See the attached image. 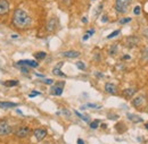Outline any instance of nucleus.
<instances>
[{
    "label": "nucleus",
    "mask_w": 148,
    "mask_h": 144,
    "mask_svg": "<svg viewBox=\"0 0 148 144\" xmlns=\"http://www.w3.org/2000/svg\"><path fill=\"white\" fill-rule=\"evenodd\" d=\"M31 23H32V19L24 9H21V8L15 9L13 15V24L17 29H21V30L26 29L31 25Z\"/></svg>",
    "instance_id": "obj_1"
},
{
    "label": "nucleus",
    "mask_w": 148,
    "mask_h": 144,
    "mask_svg": "<svg viewBox=\"0 0 148 144\" xmlns=\"http://www.w3.org/2000/svg\"><path fill=\"white\" fill-rule=\"evenodd\" d=\"M132 0H115V10L120 14L127 13Z\"/></svg>",
    "instance_id": "obj_2"
},
{
    "label": "nucleus",
    "mask_w": 148,
    "mask_h": 144,
    "mask_svg": "<svg viewBox=\"0 0 148 144\" xmlns=\"http://www.w3.org/2000/svg\"><path fill=\"white\" fill-rule=\"evenodd\" d=\"M12 132L13 128L6 120H0V136H7Z\"/></svg>",
    "instance_id": "obj_3"
},
{
    "label": "nucleus",
    "mask_w": 148,
    "mask_h": 144,
    "mask_svg": "<svg viewBox=\"0 0 148 144\" xmlns=\"http://www.w3.org/2000/svg\"><path fill=\"white\" fill-rule=\"evenodd\" d=\"M30 134V128L26 126H23V127H19L18 129L16 130V136L18 139H25Z\"/></svg>",
    "instance_id": "obj_4"
},
{
    "label": "nucleus",
    "mask_w": 148,
    "mask_h": 144,
    "mask_svg": "<svg viewBox=\"0 0 148 144\" xmlns=\"http://www.w3.org/2000/svg\"><path fill=\"white\" fill-rule=\"evenodd\" d=\"M63 88H64V82H58L55 86L51 88L50 93H51L53 95H62V93H63Z\"/></svg>",
    "instance_id": "obj_5"
},
{
    "label": "nucleus",
    "mask_w": 148,
    "mask_h": 144,
    "mask_svg": "<svg viewBox=\"0 0 148 144\" xmlns=\"http://www.w3.org/2000/svg\"><path fill=\"white\" fill-rule=\"evenodd\" d=\"M9 13V2L8 0H0V15H7Z\"/></svg>",
    "instance_id": "obj_6"
},
{
    "label": "nucleus",
    "mask_w": 148,
    "mask_h": 144,
    "mask_svg": "<svg viewBox=\"0 0 148 144\" xmlns=\"http://www.w3.org/2000/svg\"><path fill=\"white\" fill-rule=\"evenodd\" d=\"M17 65H19V66H29L31 68H37L39 66L38 61H36V60H21L17 62Z\"/></svg>",
    "instance_id": "obj_7"
},
{
    "label": "nucleus",
    "mask_w": 148,
    "mask_h": 144,
    "mask_svg": "<svg viewBox=\"0 0 148 144\" xmlns=\"http://www.w3.org/2000/svg\"><path fill=\"white\" fill-rule=\"evenodd\" d=\"M57 25H58V20L56 18H50L47 23V31L48 32H54L57 29Z\"/></svg>",
    "instance_id": "obj_8"
},
{
    "label": "nucleus",
    "mask_w": 148,
    "mask_h": 144,
    "mask_svg": "<svg viewBox=\"0 0 148 144\" xmlns=\"http://www.w3.org/2000/svg\"><path fill=\"white\" fill-rule=\"evenodd\" d=\"M34 136H36L38 141H42L47 136V130L43 129V128H37L34 130Z\"/></svg>",
    "instance_id": "obj_9"
},
{
    "label": "nucleus",
    "mask_w": 148,
    "mask_h": 144,
    "mask_svg": "<svg viewBox=\"0 0 148 144\" xmlns=\"http://www.w3.org/2000/svg\"><path fill=\"white\" fill-rule=\"evenodd\" d=\"M144 101H145V96H144V95H138L137 98L133 99L132 106H133L134 108H140V107L144 105Z\"/></svg>",
    "instance_id": "obj_10"
},
{
    "label": "nucleus",
    "mask_w": 148,
    "mask_h": 144,
    "mask_svg": "<svg viewBox=\"0 0 148 144\" xmlns=\"http://www.w3.org/2000/svg\"><path fill=\"white\" fill-rule=\"evenodd\" d=\"M105 91L107 93H110V94H116L117 88H116V85L114 83H106L105 84Z\"/></svg>",
    "instance_id": "obj_11"
},
{
    "label": "nucleus",
    "mask_w": 148,
    "mask_h": 144,
    "mask_svg": "<svg viewBox=\"0 0 148 144\" xmlns=\"http://www.w3.org/2000/svg\"><path fill=\"white\" fill-rule=\"evenodd\" d=\"M63 57H66V58H76L80 56L79 51H75V50H70V51H65L62 54Z\"/></svg>",
    "instance_id": "obj_12"
},
{
    "label": "nucleus",
    "mask_w": 148,
    "mask_h": 144,
    "mask_svg": "<svg viewBox=\"0 0 148 144\" xmlns=\"http://www.w3.org/2000/svg\"><path fill=\"white\" fill-rule=\"evenodd\" d=\"M63 66V62H59L57 66H56L55 68L53 69V74H55V75H57V76H62V77H65L66 75L64 74V73L60 71V67Z\"/></svg>",
    "instance_id": "obj_13"
},
{
    "label": "nucleus",
    "mask_w": 148,
    "mask_h": 144,
    "mask_svg": "<svg viewBox=\"0 0 148 144\" xmlns=\"http://www.w3.org/2000/svg\"><path fill=\"white\" fill-rule=\"evenodd\" d=\"M136 89L134 88H129V89H125V90L123 91V94H124V96L125 98H131L134 93H136Z\"/></svg>",
    "instance_id": "obj_14"
},
{
    "label": "nucleus",
    "mask_w": 148,
    "mask_h": 144,
    "mask_svg": "<svg viewBox=\"0 0 148 144\" xmlns=\"http://www.w3.org/2000/svg\"><path fill=\"white\" fill-rule=\"evenodd\" d=\"M17 105L13 102H0V108H15Z\"/></svg>",
    "instance_id": "obj_15"
},
{
    "label": "nucleus",
    "mask_w": 148,
    "mask_h": 144,
    "mask_svg": "<svg viewBox=\"0 0 148 144\" xmlns=\"http://www.w3.org/2000/svg\"><path fill=\"white\" fill-rule=\"evenodd\" d=\"M5 86H8V88H10V86H16V85H18V81H6V82H3L2 83Z\"/></svg>",
    "instance_id": "obj_16"
},
{
    "label": "nucleus",
    "mask_w": 148,
    "mask_h": 144,
    "mask_svg": "<svg viewBox=\"0 0 148 144\" xmlns=\"http://www.w3.org/2000/svg\"><path fill=\"white\" fill-rule=\"evenodd\" d=\"M128 118H129L130 120L134 122V123H141V122H143V119H141L140 117L136 116V115H128Z\"/></svg>",
    "instance_id": "obj_17"
},
{
    "label": "nucleus",
    "mask_w": 148,
    "mask_h": 144,
    "mask_svg": "<svg viewBox=\"0 0 148 144\" xmlns=\"http://www.w3.org/2000/svg\"><path fill=\"white\" fill-rule=\"evenodd\" d=\"M46 56H47V54H46V52H43V51L34 54V57H36V59H38V60H43V59L46 58Z\"/></svg>",
    "instance_id": "obj_18"
},
{
    "label": "nucleus",
    "mask_w": 148,
    "mask_h": 144,
    "mask_svg": "<svg viewBox=\"0 0 148 144\" xmlns=\"http://www.w3.org/2000/svg\"><path fill=\"white\" fill-rule=\"evenodd\" d=\"M74 112H75V115H76L77 117H80V118H81L82 120H84V122H87V123H89V118H88L87 116H83L82 113H80V112H79V111H76V110H75Z\"/></svg>",
    "instance_id": "obj_19"
},
{
    "label": "nucleus",
    "mask_w": 148,
    "mask_h": 144,
    "mask_svg": "<svg viewBox=\"0 0 148 144\" xmlns=\"http://www.w3.org/2000/svg\"><path fill=\"white\" fill-rule=\"evenodd\" d=\"M76 67H77L79 69H81V71H86V69H87V66H86L82 61H77V62H76Z\"/></svg>",
    "instance_id": "obj_20"
},
{
    "label": "nucleus",
    "mask_w": 148,
    "mask_h": 144,
    "mask_svg": "<svg viewBox=\"0 0 148 144\" xmlns=\"http://www.w3.org/2000/svg\"><path fill=\"white\" fill-rule=\"evenodd\" d=\"M98 125H99V120H95L92 123H90V128L96 129V128H98Z\"/></svg>",
    "instance_id": "obj_21"
},
{
    "label": "nucleus",
    "mask_w": 148,
    "mask_h": 144,
    "mask_svg": "<svg viewBox=\"0 0 148 144\" xmlns=\"http://www.w3.org/2000/svg\"><path fill=\"white\" fill-rule=\"evenodd\" d=\"M119 34H120V30H117V31H114V32H112L111 34L107 36V39H113V37L117 36Z\"/></svg>",
    "instance_id": "obj_22"
},
{
    "label": "nucleus",
    "mask_w": 148,
    "mask_h": 144,
    "mask_svg": "<svg viewBox=\"0 0 148 144\" xmlns=\"http://www.w3.org/2000/svg\"><path fill=\"white\" fill-rule=\"evenodd\" d=\"M117 52V46H112L111 50H110V54L114 56V54Z\"/></svg>",
    "instance_id": "obj_23"
},
{
    "label": "nucleus",
    "mask_w": 148,
    "mask_h": 144,
    "mask_svg": "<svg viewBox=\"0 0 148 144\" xmlns=\"http://www.w3.org/2000/svg\"><path fill=\"white\" fill-rule=\"evenodd\" d=\"M129 22H131V18L130 17H125V18H122L119 23L120 24H127V23H129Z\"/></svg>",
    "instance_id": "obj_24"
},
{
    "label": "nucleus",
    "mask_w": 148,
    "mask_h": 144,
    "mask_svg": "<svg viewBox=\"0 0 148 144\" xmlns=\"http://www.w3.org/2000/svg\"><path fill=\"white\" fill-rule=\"evenodd\" d=\"M133 14H134V15H139V14H140V7H139V6H136V7H134Z\"/></svg>",
    "instance_id": "obj_25"
},
{
    "label": "nucleus",
    "mask_w": 148,
    "mask_h": 144,
    "mask_svg": "<svg viewBox=\"0 0 148 144\" xmlns=\"http://www.w3.org/2000/svg\"><path fill=\"white\" fill-rule=\"evenodd\" d=\"M37 95H40V92L33 91V93H30V94H29V98H34V96H37Z\"/></svg>",
    "instance_id": "obj_26"
},
{
    "label": "nucleus",
    "mask_w": 148,
    "mask_h": 144,
    "mask_svg": "<svg viewBox=\"0 0 148 144\" xmlns=\"http://www.w3.org/2000/svg\"><path fill=\"white\" fill-rule=\"evenodd\" d=\"M21 72L24 73V74H27L29 73V68L25 67V66H21Z\"/></svg>",
    "instance_id": "obj_27"
},
{
    "label": "nucleus",
    "mask_w": 148,
    "mask_h": 144,
    "mask_svg": "<svg viewBox=\"0 0 148 144\" xmlns=\"http://www.w3.org/2000/svg\"><path fill=\"white\" fill-rule=\"evenodd\" d=\"M43 83H45V84H47V85H50V84H53V83H54V81H53V79H45V81H43Z\"/></svg>",
    "instance_id": "obj_28"
},
{
    "label": "nucleus",
    "mask_w": 148,
    "mask_h": 144,
    "mask_svg": "<svg viewBox=\"0 0 148 144\" xmlns=\"http://www.w3.org/2000/svg\"><path fill=\"white\" fill-rule=\"evenodd\" d=\"M87 107L89 108H100V106H97V105H92V103H88Z\"/></svg>",
    "instance_id": "obj_29"
},
{
    "label": "nucleus",
    "mask_w": 148,
    "mask_h": 144,
    "mask_svg": "<svg viewBox=\"0 0 148 144\" xmlns=\"http://www.w3.org/2000/svg\"><path fill=\"white\" fill-rule=\"evenodd\" d=\"M143 33H144V35L146 36V37H148V27H146V29L144 30V32H143Z\"/></svg>",
    "instance_id": "obj_30"
},
{
    "label": "nucleus",
    "mask_w": 148,
    "mask_h": 144,
    "mask_svg": "<svg viewBox=\"0 0 148 144\" xmlns=\"http://www.w3.org/2000/svg\"><path fill=\"white\" fill-rule=\"evenodd\" d=\"M107 20H108L107 16H106V15H104V16H103V19H101V22H103V23H106Z\"/></svg>",
    "instance_id": "obj_31"
},
{
    "label": "nucleus",
    "mask_w": 148,
    "mask_h": 144,
    "mask_svg": "<svg viewBox=\"0 0 148 144\" xmlns=\"http://www.w3.org/2000/svg\"><path fill=\"white\" fill-rule=\"evenodd\" d=\"M89 37H90V35H89V34H88V33H87V34H86V35L83 36V41H87V40H88V39H89Z\"/></svg>",
    "instance_id": "obj_32"
},
{
    "label": "nucleus",
    "mask_w": 148,
    "mask_h": 144,
    "mask_svg": "<svg viewBox=\"0 0 148 144\" xmlns=\"http://www.w3.org/2000/svg\"><path fill=\"white\" fill-rule=\"evenodd\" d=\"M93 33H95V31H93V30H90V31H88V34H89L90 36L92 35Z\"/></svg>",
    "instance_id": "obj_33"
},
{
    "label": "nucleus",
    "mask_w": 148,
    "mask_h": 144,
    "mask_svg": "<svg viewBox=\"0 0 148 144\" xmlns=\"http://www.w3.org/2000/svg\"><path fill=\"white\" fill-rule=\"evenodd\" d=\"M77 144H84V142H83V140L79 139V140H77Z\"/></svg>",
    "instance_id": "obj_34"
},
{
    "label": "nucleus",
    "mask_w": 148,
    "mask_h": 144,
    "mask_svg": "<svg viewBox=\"0 0 148 144\" xmlns=\"http://www.w3.org/2000/svg\"><path fill=\"white\" fill-rule=\"evenodd\" d=\"M19 36L17 34H12V39H18Z\"/></svg>",
    "instance_id": "obj_35"
},
{
    "label": "nucleus",
    "mask_w": 148,
    "mask_h": 144,
    "mask_svg": "<svg viewBox=\"0 0 148 144\" xmlns=\"http://www.w3.org/2000/svg\"><path fill=\"white\" fill-rule=\"evenodd\" d=\"M82 22H83V23H87V22H88L87 17H83V18H82Z\"/></svg>",
    "instance_id": "obj_36"
},
{
    "label": "nucleus",
    "mask_w": 148,
    "mask_h": 144,
    "mask_svg": "<svg viewBox=\"0 0 148 144\" xmlns=\"http://www.w3.org/2000/svg\"><path fill=\"white\" fill-rule=\"evenodd\" d=\"M123 59H130V56H128V54H125V56L123 57Z\"/></svg>",
    "instance_id": "obj_37"
},
{
    "label": "nucleus",
    "mask_w": 148,
    "mask_h": 144,
    "mask_svg": "<svg viewBox=\"0 0 148 144\" xmlns=\"http://www.w3.org/2000/svg\"><path fill=\"white\" fill-rule=\"evenodd\" d=\"M36 75H37L38 77H45V76H43V75H42V74H38V73H37V74H36Z\"/></svg>",
    "instance_id": "obj_38"
},
{
    "label": "nucleus",
    "mask_w": 148,
    "mask_h": 144,
    "mask_svg": "<svg viewBox=\"0 0 148 144\" xmlns=\"http://www.w3.org/2000/svg\"><path fill=\"white\" fill-rule=\"evenodd\" d=\"M145 126H146V128H147V129H148V124H146V125H145Z\"/></svg>",
    "instance_id": "obj_39"
}]
</instances>
